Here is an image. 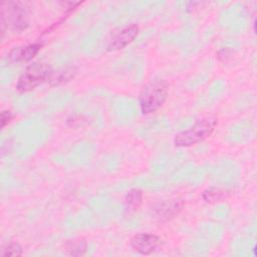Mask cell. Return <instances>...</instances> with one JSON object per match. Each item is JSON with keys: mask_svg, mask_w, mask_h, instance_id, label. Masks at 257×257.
Returning a JSON list of instances; mask_svg holds the SVG:
<instances>
[{"mask_svg": "<svg viewBox=\"0 0 257 257\" xmlns=\"http://www.w3.org/2000/svg\"><path fill=\"white\" fill-rule=\"evenodd\" d=\"M28 9L23 2L8 1L0 4V24L2 37L6 29L21 32L29 25Z\"/></svg>", "mask_w": 257, "mask_h": 257, "instance_id": "6da1fadb", "label": "cell"}, {"mask_svg": "<svg viewBox=\"0 0 257 257\" xmlns=\"http://www.w3.org/2000/svg\"><path fill=\"white\" fill-rule=\"evenodd\" d=\"M218 118L205 116L196 120L190 127L178 133L174 138V145L178 148H188L202 143L215 131Z\"/></svg>", "mask_w": 257, "mask_h": 257, "instance_id": "7a4b0ae2", "label": "cell"}, {"mask_svg": "<svg viewBox=\"0 0 257 257\" xmlns=\"http://www.w3.org/2000/svg\"><path fill=\"white\" fill-rule=\"evenodd\" d=\"M169 93L168 82L155 79L148 83L140 93L139 103L143 114H150L160 109L167 100Z\"/></svg>", "mask_w": 257, "mask_h": 257, "instance_id": "3957f363", "label": "cell"}, {"mask_svg": "<svg viewBox=\"0 0 257 257\" xmlns=\"http://www.w3.org/2000/svg\"><path fill=\"white\" fill-rule=\"evenodd\" d=\"M51 68L45 63L35 62L26 67L24 72L19 76L16 89L19 92H28L36 88L43 82H47Z\"/></svg>", "mask_w": 257, "mask_h": 257, "instance_id": "277c9868", "label": "cell"}, {"mask_svg": "<svg viewBox=\"0 0 257 257\" xmlns=\"http://www.w3.org/2000/svg\"><path fill=\"white\" fill-rule=\"evenodd\" d=\"M184 202L180 199L164 200L152 207V215L161 223H167L176 218L182 211Z\"/></svg>", "mask_w": 257, "mask_h": 257, "instance_id": "5b68a950", "label": "cell"}, {"mask_svg": "<svg viewBox=\"0 0 257 257\" xmlns=\"http://www.w3.org/2000/svg\"><path fill=\"white\" fill-rule=\"evenodd\" d=\"M161 244V238L153 233H138L130 241L133 250L141 255L152 254Z\"/></svg>", "mask_w": 257, "mask_h": 257, "instance_id": "8992f818", "label": "cell"}, {"mask_svg": "<svg viewBox=\"0 0 257 257\" xmlns=\"http://www.w3.org/2000/svg\"><path fill=\"white\" fill-rule=\"evenodd\" d=\"M139 31H140V28L136 23H131L125 25L112 36L107 46V50L117 51V50L123 49L135 40V38L139 34Z\"/></svg>", "mask_w": 257, "mask_h": 257, "instance_id": "52a82bcc", "label": "cell"}, {"mask_svg": "<svg viewBox=\"0 0 257 257\" xmlns=\"http://www.w3.org/2000/svg\"><path fill=\"white\" fill-rule=\"evenodd\" d=\"M43 44L39 42L31 43L25 46L14 47L11 49L7 55L10 62L13 63H21V62H28L34 58V56L40 51Z\"/></svg>", "mask_w": 257, "mask_h": 257, "instance_id": "ba28073f", "label": "cell"}, {"mask_svg": "<svg viewBox=\"0 0 257 257\" xmlns=\"http://www.w3.org/2000/svg\"><path fill=\"white\" fill-rule=\"evenodd\" d=\"M76 71L77 70L74 66H66V67L59 68L57 70L52 69L47 82L52 86L64 84L74 78Z\"/></svg>", "mask_w": 257, "mask_h": 257, "instance_id": "9c48e42d", "label": "cell"}, {"mask_svg": "<svg viewBox=\"0 0 257 257\" xmlns=\"http://www.w3.org/2000/svg\"><path fill=\"white\" fill-rule=\"evenodd\" d=\"M230 195H231V193L227 189L211 187V188L206 189L203 192L202 198L206 203L216 204V203H220V202L227 200L230 197Z\"/></svg>", "mask_w": 257, "mask_h": 257, "instance_id": "30bf717a", "label": "cell"}, {"mask_svg": "<svg viewBox=\"0 0 257 257\" xmlns=\"http://www.w3.org/2000/svg\"><path fill=\"white\" fill-rule=\"evenodd\" d=\"M64 251L71 256H82L87 250V243L82 238L70 239L64 243Z\"/></svg>", "mask_w": 257, "mask_h": 257, "instance_id": "8fae6325", "label": "cell"}, {"mask_svg": "<svg viewBox=\"0 0 257 257\" xmlns=\"http://www.w3.org/2000/svg\"><path fill=\"white\" fill-rule=\"evenodd\" d=\"M142 202H143V192L137 188L131 189L124 197L125 208L128 211L138 210L140 208Z\"/></svg>", "mask_w": 257, "mask_h": 257, "instance_id": "7c38bea8", "label": "cell"}, {"mask_svg": "<svg viewBox=\"0 0 257 257\" xmlns=\"http://www.w3.org/2000/svg\"><path fill=\"white\" fill-rule=\"evenodd\" d=\"M23 254V249L18 242H8L2 246L0 255L3 257H18Z\"/></svg>", "mask_w": 257, "mask_h": 257, "instance_id": "4fadbf2b", "label": "cell"}, {"mask_svg": "<svg viewBox=\"0 0 257 257\" xmlns=\"http://www.w3.org/2000/svg\"><path fill=\"white\" fill-rule=\"evenodd\" d=\"M13 118V115H12V112L10 110H3L1 112V127L4 128Z\"/></svg>", "mask_w": 257, "mask_h": 257, "instance_id": "5bb4252c", "label": "cell"}]
</instances>
